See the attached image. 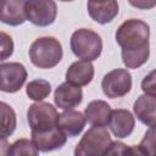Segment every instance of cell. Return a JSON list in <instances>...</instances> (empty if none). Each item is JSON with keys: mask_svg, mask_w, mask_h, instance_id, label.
<instances>
[{"mask_svg": "<svg viewBox=\"0 0 156 156\" xmlns=\"http://www.w3.org/2000/svg\"><path fill=\"white\" fill-rule=\"evenodd\" d=\"M150 28L141 20L124 21L116 32V41L122 48V61L127 68H139L150 55Z\"/></svg>", "mask_w": 156, "mask_h": 156, "instance_id": "cell-1", "label": "cell"}, {"mask_svg": "<svg viewBox=\"0 0 156 156\" xmlns=\"http://www.w3.org/2000/svg\"><path fill=\"white\" fill-rule=\"evenodd\" d=\"M63 55L61 43L54 37L35 39L29 48V58L39 68H52L61 61Z\"/></svg>", "mask_w": 156, "mask_h": 156, "instance_id": "cell-2", "label": "cell"}, {"mask_svg": "<svg viewBox=\"0 0 156 156\" xmlns=\"http://www.w3.org/2000/svg\"><path fill=\"white\" fill-rule=\"evenodd\" d=\"M69 45L74 56L89 62L96 60L102 51L101 37L96 32L87 28H80L73 32Z\"/></svg>", "mask_w": 156, "mask_h": 156, "instance_id": "cell-3", "label": "cell"}, {"mask_svg": "<svg viewBox=\"0 0 156 156\" xmlns=\"http://www.w3.org/2000/svg\"><path fill=\"white\" fill-rule=\"evenodd\" d=\"M112 139L105 127H91L76 145L73 156H105Z\"/></svg>", "mask_w": 156, "mask_h": 156, "instance_id": "cell-4", "label": "cell"}, {"mask_svg": "<svg viewBox=\"0 0 156 156\" xmlns=\"http://www.w3.org/2000/svg\"><path fill=\"white\" fill-rule=\"evenodd\" d=\"M27 119L32 132L43 133L60 127V115L49 102H35L29 106Z\"/></svg>", "mask_w": 156, "mask_h": 156, "instance_id": "cell-5", "label": "cell"}, {"mask_svg": "<svg viewBox=\"0 0 156 156\" xmlns=\"http://www.w3.org/2000/svg\"><path fill=\"white\" fill-rule=\"evenodd\" d=\"M104 94L110 99L122 98L132 89V76L126 68H116L106 73L101 82Z\"/></svg>", "mask_w": 156, "mask_h": 156, "instance_id": "cell-6", "label": "cell"}, {"mask_svg": "<svg viewBox=\"0 0 156 156\" xmlns=\"http://www.w3.org/2000/svg\"><path fill=\"white\" fill-rule=\"evenodd\" d=\"M27 20L39 27H46L55 22L57 15L56 2L52 0H28L24 2Z\"/></svg>", "mask_w": 156, "mask_h": 156, "instance_id": "cell-7", "label": "cell"}, {"mask_svg": "<svg viewBox=\"0 0 156 156\" xmlns=\"http://www.w3.org/2000/svg\"><path fill=\"white\" fill-rule=\"evenodd\" d=\"M1 90L5 93L18 91L27 79V69L20 62L1 63Z\"/></svg>", "mask_w": 156, "mask_h": 156, "instance_id": "cell-8", "label": "cell"}, {"mask_svg": "<svg viewBox=\"0 0 156 156\" xmlns=\"http://www.w3.org/2000/svg\"><path fill=\"white\" fill-rule=\"evenodd\" d=\"M83 100V91L80 87H76L68 82L60 84L54 93V101L57 107L68 111L78 106Z\"/></svg>", "mask_w": 156, "mask_h": 156, "instance_id": "cell-9", "label": "cell"}, {"mask_svg": "<svg viewBox=\"0 0 156 156\" xmlns=\"http://www.w3.org/2000/svg\"><path fill=\"white\" fill-rule=\"evenodd\" d=\"M30 135H32L33 144L41 152H49V151L61 149L67 140V135L60 127L49 132H43V133L32 132Z\"/></svg>", "mask_w": 156, "mask_h": 156, "instance_id": "cell-10", "label": "cell"}, {"mask_svg": "<svg viewBox=\"0 0 156 156\" xmlns=\"http://www.w3.org/2000/svg\"><path fill=\"white\" fill-rule=\"evenodd\" d=\"M134 126H135L134 116L128 110L118 108L112 111L108 127L115 136L117 138L129 136L134 130Z\"/></svg>", "mask_w": 156, "mask_h": 156, "instance_id": "cell-11", "label": "cell"}, {"mask_svg": "<svg viewBox=\"0 0 156 156\" xmlns=\"http://www.w3.org/2000/svg\"><path fill=\"white\" fill-rule=\"evenodd\" d=\"M89 16L100 24L110 23L118 13V4L115 0L107 1H88Z\"/></svg>", "mask_w": 156, "mask_h": 156, "instance_id": "cell-12", "label": "cell"}, {"mask_svg": "<svg viewBox=\"0 0 156 156\" xmlns=\"http://www.w3.org/2000/svg\"><path fill=\"white\" fill-rule=\"evenodd\" d=\"M94 78V66L89 61H76L73 62L66 72V82L76 85L84 87L88 85Z\"/></svg>", "mask_w": 156, "mask_h": 156, "instance_id": "cell-13", "label": "cell"}, {"mask_svg": "<svg viewBox=\"0 0 156 156\" xmlns=\"http://www.w3.org/2000/svg\"><path fill=\"white\" fill-rule=\"evenodd\" d=\"M112 110L104 100H93L84 110V116L93 127H105L108 124Z\"/></svg>", "mask_w": 156, "mask_h": 156, "instance_id": "cell-14", "label": "cell"}, {"mask_svg": "<svg viewBox=\"0 0 156 156\" xmlns=\"http://www.w3.org/2000/svg\"><path fill=\"white\" fill-rule=\"evenodd\" d=\"M133 110L141 123L149 127L156 124V96L149 94L140 95L135 100Z\"/></svg>", "mask_w": 156, "mask_h": 156, "instance_id": "cell-15", "label": "cell"}, {"mask_svg": "<svg viewBox=\"0 0 156 156\" xmlns=\"http://www.w3.org/2000/svg\"><path fill=\"white\" fill-rule=\"evenodd\" d=\"M24 2L22 0H6L1 6V22L9 26H20L27 21Z\"/></svg>", "mask_w": 156, "mask_h": 156, "instance_id": "cell-16", "label": "cell"}, {"mask_svg": "<svg viewBox=\"0 0 156 156\" xmlns=\"http://www.w3.org/2000/svg\"><path fill=\"white\" fill-rule=\"evenodd\" d=\"M85 123L87 118L79 111L68 110L60 115V128L67 136H76L80 134L85 127Z\"/></svg>", "mask_w": 156, "mask_h": 156, "instance_id": "cell-17", "label": "cell"}, {"mask_svg": "<svg viewBox=\"0 0 156 156\" xmlns=\"http://www.w3.org/2000/svg\"><path fill=\"white\" fill-rule=\"evenodd\" d=\"M26 93L29 99L40 102L51 93V85L45 79H34L27 84Z\"/></svg>", "mask_w": 156, "mask_h": 156, "instance_id": "cell-18", "label": "cell"}, {"mask_svg": "<svg viewBox=\"0 0 156 156\" xmlns=\"http://www.w3.org/2000/svg\"><path fill=\"white\" fill-rule=\"evenodd\" d=\"M39 150L29 139H18L9 145L6 156H39Z\"/></svg>", "mask_w": 156, "mask_h": 156, "instance_id": "cell-19", "label": "cell"}, {"mask_svg": "<svg viewBox=\"0 0 156 156\" xmlns=\"http://www.w3.org/2000/svg\"><path fill=\"white\" fill-rule=\"evenodd\" d=\"M1 139L10 136L16 128V113L6 102H1Z\"/></svg>", "mask_w": 156, "mask_h": 156, "instance_id": "cell-20", "label": "cell"}, {"mask_svg": "<svg viewBox=\"0 0 156 156\" xmlns=\"http://www.w3.org/2000/svg\"><path fill=\"white\" fill-rule=\"evenodd\" d=\"M139 145L149 156L156 155V124L151 126L146 130V133H145V135L141 139Z\"/></svg>", "mask_w": 156, "mask_h": 156, "instance_id": "cell-21", "label": "cell"}, {"mask_svg": "<svg viewBox=\"0 0 156 156\" xmlns=\"http://www.w3.org/2000/svg\"><path fill=\"white\" fill-rule=\"evenodd\" d=\"M141 90L145 94L156 96V69L151 71L141 80Z\"/></svg>", "mask_w": 156, "mask_h": 156, "instance_id": "cell-22", "label": "cell"}, {"mask_svg": "<svg viewBox=\"0 0 156 156\" xmlns=\"http://www.w3.org/2000/svg\"><path fill=\"white\" fill-rule=\"evenodd\" d=\"M1 61L6 60L9 56L12 55V51H13V43H12V39L11 37H9L6 33L1 32Z\"/></svg>", "mask_w": 156, "mask_h": 156, "instance_id": "cell-23", "label": "cell"}, {"mask_svg": "<svg viewBox=\"0 0 156 156\" xmlns=\"http://www.w3.org/2000/svg\"><path fill=\"white\" fill-rule=\"evenodd\" d=\"M122 156H149L140 145H126Z\"/></svg>", "mask_w": 156, "mask_h": 156, "instance_id": "cell-24", "label": "cell"}, {"mask_svg": "<svg viewBox=\"0 0 156 156\" xmlns=\"http://www.w3.org/2000/svg\"><path fill=\"white\" fill-rule=\"evenodd\" d=\"M126 144L122 141H112L105 156H122Z\"/></svg>", "mask_w": 156, "mask_h": 156, "instance_id": "cell-25", "label": "cell"}, {"mask_svg": "<svg viewBox=\"0 0 156 156\" xmlns=\"http://www.w3.org/2000/svg\"><path fill=\"white\" fill-rule=\"evenodd\" d=\"M130 5L133 6H136V7H141V9H150L152 6L156 5V1H152V2H144V1H130Z\"/></svg>", "mask_w": 156, "mask_h": 156, "instance_id": "cell-26", "label": "cell"}]
</instances>
